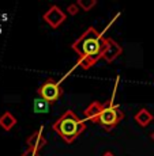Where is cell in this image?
I'll use <instances>...</instances> for the list:
<instances>
[{"label":"cell","instance_id":"14","mask_svg":"<svg viewBox=\"0 0 154 156\" xmlns=\"http://www.w3.org/2000/svg\"><path fill=\"white\" fill-rule=\"evenodd\" d=\"M22 156H41L38 152H36V151H30V149H28L26 152H23V155Z\"/></svg>","mask_w":154,"mask_h":156},{"label":"cell","instance_id":"4","mask_svg":"<svg viewBox=\"0 0 154 156\" xmlns=\"http://www.w3.org/2000/svg\"><path fill=\"white\" fill-rule=\"evenodd\" d=\"M37 94L40 95V98L49 102V103H55L63 95V88L59 82H56L52 77H48L44 82V84H41V87H38Z\"/></svg>","mask_w":154,"mask_h":156},{"label":"cell","instance_id":"9","mask_svg":"<svg viewBox=\"0 0 154 156\" xmlns=\"http://www.w3.org/2000/svg\"><path fill=\"white\" fill-rule=\"evenodd\" d=\"M134 119H135V122H137L139 126L146 128V126H149V125L153 122L154 117H153V114L150 113L147 109H139L137 113H135Z\"/></svg>","mask_w":154,"mask_h":156},{"label":"cell","instance_id":"13","mask_svg":"<svg viewBox=\"0 0 154 156\" xmlns=\"http://www.w3.org/2000/svg\"><path fill=\"white\" fill-rule=\"evenodd\" d=\"M67 11H68V14L70 15H77L78 11H79V7H78L77 3H72V4H70L67 7Z\"/></svg>","mask_w":154,"mask_h":156},{"label":"cell","instance_id":"8","mask_svg":"<svg viewBox=\"0 0 154 156\" xmlns=\"http://www.w3.org/2000/svg\"><path fill=\"white\" fill-rule=\"evenodd\" d=\"M102 110H104V105L100 103V102H93L83 112V115H85V118L89 119V121L94 122V124H98L100 115H101Z\"/></svg>","mask_w":154,"mask_h":156},{"label":"cell","instance_id":"1","mask_svg":"<svg viewBox=\"0 0 154 156\" xmlns=\"http://www.w3.org/2000/svg\"><path fill=\"white\" fill-rule=\"evenodd\" d=\"M71 48L79 56L81 67L83 69H89L100 58H102V53L105 49V38L94 27H89L71 45Z\"/></svg>","mask_w":154,"mask_h":156},{"label":"cell","instance_id":"5","mask_svg":"<svg viewBox=\"0 0 154 156\" xmlns=\"http://www.w3.org/2000/svg\"><path fill=\"white\" fill-rule=\"evenodd\" d=\"M66 19H67V14L56 4L51 5L49 10L44 14V20L52 29H57L63 22H66Z\"/></svg>","mask_w":154,"mask_h":156},{"label":"cell","instance_id":"6","mask_svg":"<svg viewBox=\"0 0 154 156\" xmlns=\"http://www.w3.org/2000/svg\"><path fill=\"white\" fill-rule=\"evenodd\" d=\"M123 53V48L112 38H105V49L102 53V58L107 62H113Z\"/></svg>","mask_w":154,"mask_h":156},{"label":"cell","instance_id":"3","mask_svg":"<svg viewBox=\"0 0 154 156\" xmlns=\"http://www.w3.org/2000/svg\"><path fill=\"white\" fill-rule=\"evenodd\" d=\"M123 118H124V112L120 109V106L115 105L113 98H111V101H108L104 105V110L100 115L98 124L107 130H112L117 124H120Z\"/></svg>","mask_w":154,"mask_h":156},{"label":"cell","instance_id":"15","mask_svg":"<svg viewBox=\"0 0 154 156\" xmlns=\"http://www.w3.org/2000/svg\"><path fill=\"white\" fill-rule=\"evenodd\" d=\"M102 156H115V155L112 154V152H109V151H108V152H105V154L102 155Z\"/></svg>","mask_w":154,"mask_h":156},{"label":"cell","instance_id":"12","mask_svg":"<svg viewBox=\"0 0 154 156\" xmlns=\"http://www.w3.org/2000/svg\"><path fill=\"white\" fill-rule=\"evenodd\" d=\"M77 4H78V7L82 8L83 11H90L97 4V2H96V0H78Z\"/></svg>","mask_w":154,"mask_h":156},{"label":"cell","instance_id":"2","mask_svg":"<svg viewBox=\"0 0 154 156\" xmlns=\"http://www.w3.org/2000/svg\"><path fill=\"white\" fill-rule=\"evenodd\" d=\"M52 129L67 144H71L86 130V119H81L72 110H67L52 124Z\"/></svg>","mask_w":154,"mask_h":156},{"label":"cell","instance_id":"11","mask_svg":"<svg viewBox=\"0 0 154 156\" xmlns=\"http://www.w3.org/2000/svg\"><path fill=\"white\" fill-rule=\"evenodd\" d=\"M33 112L34 113H48L49 112V102L42 98H36L33 101Z\"/></svg>","mask_w":154,"mask_h":156},{"label":"cell","instance_id":"16","mask_svg":"<svg viewBox=\"0 0 154 156\" xmlns=\"http://www.w3.org/2000/svg\"><path fill=\"white\" fill-rule=\"evenodd\" d=\"M150 139H152V140H153V141H154V132H153V133H152V134H150Z\"/></svg>","mask_w":154,"mask_h":156},{"label":"cell","instance_id":"10","mask_svg":"<svg viewBox=\"0 0 154 156\" xmlns=\"http://www.w3.org/2000/svg\"><path fill=\"white\" fill-rule=\"evenodd\" d=\"M15 125H17V118H15V115L13 113L4 112L0 115V128L3 130H6V132L11 130Z\"/></svg>","mask_w":154,"mask_h":156},{"label":"cell","instance_id":"7","mask_svg":"<svg viewBox=\"0 0 154 156\" xmlns=\"http://www.w3.org/2000/svg\"><path fill=\"white\" fill-rule=\"evenodd\" d=\"M41 130H42V128L40 129V130L34 132L33 134H30L28 139H26L28 149H30V151H36V152H38L41 148H44V147L48 144L47 139H45V137L42 136Z\"/></svg>","mask_w":154,"mask_h":156}]
</instances>
